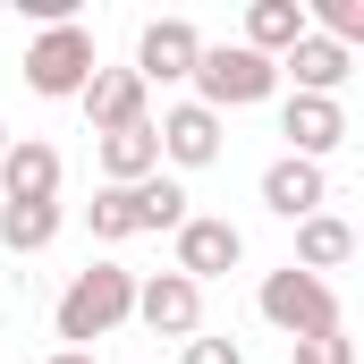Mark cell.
I'll return each mask as SVG.
<instances>
[{
  "label": "cell",
  "mask_w": 364,
  "mask_h": 364,
  "mask_svg": "<svg viewBox=\"0 0 364 364\" xmlns=\"http://www.w3.org/2000/svg\"><path fill=\"white\" fill-rule=\"evenodd\" d=\"M51 322H60L68 348H85V356H93V339H110L119 322H136V272H127V263H85V272L60 288Z\"/></svg>",
  "instance_id": "6da1fadb"
},
{
  "label": "cell",
  "mask_w": 364,
  "mask_h": 364,
  "mask_svg": "<svg viewBox=\"0 0 364 364\" xmlns=\"http://www.w3.org/2000/svg\"><path fill=\"white\" fill-rule=\"evenodd\" d=\"M195 102L220 119V110H246V102H272L279 68L263 60V51H246V43H203V60H195Z\"/></svg>",
  "instance_id": "7a4b0ae2"
},
{
  "label": "cell",
  "mask_w": 364,
  "mask_h": 364,
  "mask_svg": "<svg viewBox=\"0 0 364 364\" xmlns=\"http://www.w3.org/2000/svg\"><path fill=\"white\" fill-rule=\"evenodd\" d=\"M255 305H263V322L288 331V339H322V331H339V288H331V279H314V272H296V263L263 279V296H255Z\"/></svg>",
  "instance_id": "3957f363"
},
{
  "label": "cell",
  "mask_w": 364,
  "mask_h": 364,
  "mask_svg": "<svg viewBox=\"0 0 364 364\" xmlns=\"http://www.w3.org/2000/svg\"><path fill=\"white\" fill-rule=\"evenodd\" d=\"M93 68H102V60H93L85 26H43V34L26 43V85L43 93V102H77Z\"/></svg>",
  "instance_id": "277c9868"
},
{
  "label": "cell",
  "mask_w": 364,
  "mask_h": 364,
  "mask_svg": "<svg viewBox=\"0 0 364 364\" xmlns=\"http://www.w3.org/2000/svg\"><path fill=\"white\" fill-rule=\"evenodd\" d=\"M237 263H246L237 220H212V212H186V220H178V263H170L178 279H195V288H203V279L237 272Z\"/></svg>",
  "instance_id": "5b68a950"
},
{
  "label": "cell",
  "mask_w": 364,
  "mask_h": 364,
  "mask_svg": "<svg viewBox=\"0 0 364 364\" xmlns=\"http://www.w3.org/2000/svg\"><path fill=\"white\" fill-rule=\"evenodd\" d=\"M195 60H203V34H195L186 17H153V26L136 34V77H144V93L153 85H186Z\"/></svg>",
  "instance_id": "8992f818"
},
{
  "label": "cell",
  "mask_w": 364,
  "mask_h": 364,
  "mask_svg": "<svg viewBox=\"0 0 364 364\" xmlns=\"http://www.w3.org/2000/svg\"><path fill=\"white\" fill-rule=\"evenodd\" d=\"M136 322H144L153 339H195V331H203V288L178 279V272L136 279Z\"/></svg>",
  "instance_id": "52a82bcc"
},
{
  "label": "cell",
  "mask_w": 364,
  "mask_h": 364,
  "mask_svg": "<svg viewBox=\"0 0 364 364\" xmlns=\"http://www.w3.org/2000/svg\"><path fill=\"white\" fill-rule=\"evenodd\" d=\"M77 102H85V127H93V136H119V127H144V119H153V93H144L136 68H93Z\"/></svg>",
  "instance_id": "ba28073f"
},
{
  "label": "cell",
  "mask_w": 364,
  "mask_h": 364,
  "mask_svg": "<svg viewBox=\"0 0 364 364\" xmlns=\"http://www.w3.org/2000/svg\"><path fill=\"white\" fill-rule=\"evenodd\" d=\"M279 136H288L296 161H322V153L348 144V110L322 102V93H288V102H279Z\"/></svg>",
  "instance_id": "9c48e42d"
},
{
  "label": "cell",
  "mask_w": 364,
  "mask_h": 364,
  "mask_svg": "<svg viewBox=\"0 0 364 364\" xmlns=\"http://www.w3.org/2000/svg\"><path fill=\"white\" fill-rule=\"evenodd\" d=\"M0 203H60V153L43 136H9V153H0Z\"/></svg>",
  "instance_id": "30bf717a"
},
{
  "label": "cell",
  "mask_w": 364,
  "mask_h": 364,
  "mask_svg": "<svg viewBox=\"0 0 364 364\" xmlns=\"http://www.w3.org/2000/svg\"><path fill=\"white\" fill-rule=\"evenodd\" d=\"M263 212H279V220H314V212H331V178H322V161L279 153L272 170H263Z\"/></svg>",
  "instance_id": "8fae6325"
},
{
  "label": "cell",
  "mask_w": 364,
  "mask_h": 364,
  "mask_svg": "<svg viewBox=\"0 0 364 364\" xmlns=\"http://www.w3.org/2000/svg\"><path fill=\"white\" fill-rule=\"evenodd\" d=\"M153 136H161V161H178V170H212V161H220V119H212L203 102L161 110V119H153Z\"/></svg>",
  "instance_id": "7c38bea8"
},
{
  "label": "cell",
  "mask_w": 364,
  "mask_h": 364,
  "mask_svg": "<svg viewBox=\"0 0 364 364\" xmlns=\"http://www.w3.org/2000/svg\"><path fill=\"white\" fill-rule=\"evenodd\" d=\"M279 77H296V93L339 102V85L356 77V51H339V43H322V34H305V43H288V51H279Z\"/></svg>",
  "instance_id": "4fadbf2b"
},
{
  "label": "cell",
  "mask_w": 364,
  "mask_h": 364,
  "mask_svg": "<svg viewBox=\"0 0 364 364\" xmlns=\"http://www.w3.org/2000/svg\"><path fill=\"white\" fill-rule=\"evenodd\" d=\"M93 153H102V186L161 178V136H153V119H144V127H119V136H93Z\"/></svg>",
  "instance_id": "5bb4252c"
},
{
  "label": "cell",
  "mask_w": 364,
  "mask_h": 364,
  "mask_svg": "<svg viewBox=\"0 0 364 364\" xmlns=\"http://www.w3.org/2000/svg\"><path fill=\"white\" fill-rule=\"evenodd\" d=\"M314 26H305V0H246V51H263L279 68V51L288 43H305Z\"/></svg>",
  "instance_id": "9a60e30c"
},
{
  "label": "cell",
  "mask_w": 364,
  "mask_h": 364,
  "mask_svg": "<svg viewBox=\"0 0 364 364\" xmlns=\"http://www.w3.org/2000/svg\"><path fill=\"white\" fill-rule=\"evenodd\" d=\"M348 255H356V229H348L339 212H314V220H296V272L331 279Z\"/></svg>",
  "instance_id": "2e32d148"
},
{
  "label": "cell",
  "mask_w": 364,
  "mask_h": 364,
  "mask_svg": "<svg viewBox=\"0 0 364 364\" xmlns=\"http://www.w3.org/2000/svg\"><path fill=\"white\" fill-rule=\"evenodd\" d=\"M60 237V203H0V246L9 255H43Z\"/></svg>",
  "instance_id": "e0dca14e"
},
{
  "label": "cell",
  "mask_w": 364,
  "mask_h": 364,
  "mask_svg": "<svg viewBox=\"0 0 364 364\" xmlns=\"http://www.w3.org/2000/svg\"><path fill=\"white\" fill-rule=\"evenodd\" d=\"M127 212H136V237H144V229H170V237H178L186 186H178V178H144V186H127Z\"/></svg>",
  "instance_id": "ac0fdd59"
},
{
  "label": "cell",
  "mask_w": 364,
  "mask_h": 364,
  "mask_svg": "<svg viewBox=\"0 0 364 364\" xmlns=\"http://www.w3.org/2000/svg\"><path fill=\"white\" fill-rule=\"evenodd\" d=\"M85 229L102 237V246H127V237H136V212H127V186H102V195H93V203H85Z\"/></svg>",
  "instance_id": "d6986e66"
},
{
  "label": "cell",
  "mask_w": 364,
  "mask_h": 364,
  "mask_svg": "<svg viewBox=\"0 0 364 364\" xmlns=\"http://www.w3.org/2000/svg\"><path fill=\"white\" fill-rule=\"evenodd\" d=\"M314 17H322V43H339V51L364 43V0H322ZM314 17H305V26H314Z\"/></svg>",
  "instance_id": "ffe728a7"
},
{
  "label": "cell",
  "mask_w": 364,
  "mask_h": 364,
  "mask_svg": "<svg viewBox=\"0 0 364 364\" xmlns=\"http://www.w3.org/2000/svg\"><path fill=\"white\" fill-rule=\"evenodd\" d=\"M296 364H356L348 331H322V339H296Z\"/></svg>",
  "instance_id": "44dd1931"
},
{
  "label": "cell",
  "mask_w": 364,
  "mask_h": 364,
  "mask_svg": "<svg viewBox=\"0 0 364 364\" xmlns=\"http://www.w3.org/2000/svg\"><path fill=\"white\" fill-rule=\"evenodd\" d=\"M178 364H246V356H237V339H203V331H195Z\"/></svg>",
  "instance_id": "7402d4cb"
},
{
  "label": "cell",
  "mask_w": 364,
  "mask_h": 364,
  "mask_svg": "<svg viewBox=\"0 0 364 364\" xmlns=\"http://www.w3.org/2000/svg\"><path fill=\"white\" fill-rule=\"evenodd\" d=\"M51 364H93V356H85V348H60V356H51Z\"/></svg>",
  "instance_id": "603a6c76"
},
{
  "label": "cell",
  "mask_w": 364,
  "mask_h": 364,
  "mask_svg": "<svg viewBox=\"0 0 364 364\" xmlns=\"http://www.w3.org/2000/svg\"><path fill=\"white\" fill-rule=\"evenodd\" d=\"M0 153H9V127H0Z\"/></svg>",
  "instance_id": "cb8c5ba5"
}]
</instances>
